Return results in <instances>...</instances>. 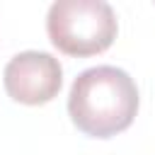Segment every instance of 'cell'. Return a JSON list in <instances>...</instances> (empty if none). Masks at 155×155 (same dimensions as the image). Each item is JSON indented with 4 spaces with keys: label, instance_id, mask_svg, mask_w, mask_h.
Returning <instances> with one entry per match:
<instances>
[{
    "label": "cell",
    "instance_id": "2",
    "mask_svg": "<svg viewBox=\"0 0 155 155\" xmlns=\"http://www.w3.org/2000/svg\"><path fill=\"white\" fill-rule=\"evenodd\" d=\"M46 31L61 53L87 58L114 44L119 24L104 0H58L48 7Z\"/></svg>",
    "mask_w": 155,
    "mask_h": 155
},
{
    "label": "cell",
    "instance_id": "3",
    "mask_svg": "<svg viewBox=\"0 0 155 155\" xmlns=\"http://www.w3.org/2000/svg\"><path fill=\"white\" fill-rule=\"evenodd\" d=\"M5 92L27 107H39L58 97L63 85V68L56 56L46 51H22L12 56L2 73Z\"/></svg>",
    "mask_w": 155,
    "mask_h": 155
},
{
    "label": "cell",
    "instance_id": "1",
    "mask_svg": "<svg viewBox=\"0 0 155 155\" xmlns=\"http://www.w3.org/2000/svg\"><path fill=\"white\" fill-rule=\"evenodd\" d=\"M68 114L85 136L111 138L133 124L138 114V87L116 65L87 68L70 85Z\"/></svg>",
    "mask_w": 155,
    "mask_h": 155
}]
</instances>
